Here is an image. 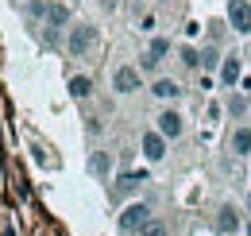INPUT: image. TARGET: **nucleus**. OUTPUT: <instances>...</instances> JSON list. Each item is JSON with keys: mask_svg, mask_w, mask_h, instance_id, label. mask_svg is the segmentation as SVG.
<instances>
[{"mask_svg": "<svg viewBox=\"0 0 251 236\" xmlns=\"http://www.w3.org/2000/svg\"><path fill=\"white\" fill-rule=\"evenodd\" d=\"M240 74H244V66H240V59H236V55H228V59L220 62V86H224V89H236Z\"/></svg>", "mask_w": 251, "mask_h": 236, "instance_id": "nucleus-7", "label": "nucleus"}, {"mask_svg": "<svg viewBox=\"0 0 251 236\" xmlns=\"http://www.w3.org/2000/svg\"><path fill=\"white\" fill-rule=\"evenodd\" d=\"M248 236H251V225H248Z\"/></svg>", "mask_w": 251, "mask_h": 236, "instance_id": "nucleus-21", "label": "nucleus"}, {"mask_svg": "<svg viewBox=\"0 0 251 236\" xmlns=\"http://www.w3.org/2000/svg\"><path fill=\"white\" fill-rule=\"evenodd\" d=\"M151 221H155V217H151V206H147V202H131V206H124V213H120V233L139 236Z\"/></svg>", "mask_w": 251, "mask_h": 236, "instance_id": "nucleus-1", "label": "nucleus"}, {"mask_svg": "<svg viewBox=\"0 0 251 236\" xmlns=\"http://www.w3.org/2000/svg\"><path fill=\"white\" fill-rule=\"evenodd\" d=\"M166 51H170V39H155V43H151V51H147V55H151V59H162V55H166Z\"/></svg>", "mask_w": 251, "mask_h": 236, "instance_id": "nucleus-16", "label": "nucleus"}, {"mask_svg": "<svg viewBox=\"0 0 251 236\" xmlns=\"http://www.w3.org/2000/svg\"><path fill=\"white\" fill-rule=\"evenodd\" d=\"M248 209H251V198H248Z\"/></svg>", "mask_w": 251, "mask_h": 236, "instance_id": "nucleus-20", "label": "nucleus"}, {"mask_svg": "<svg viewBox=\"0 0 251 236\" xmlns=\"http://www.w3.org/2000/svg\"><path fill=\"white\" fill-rule=\"evenodd\" d=\"M139 236H166V225H162V221H151V225H147Z\"/></svg>", "mask_w": 251, "mask_h": 236, "instance_id": "nucleus-18", "label": "nucleus"}, {"mask_svg": "<svg viewBox=\"0 0 251 236\" xmlns=\"http://www.w3.org/2000/svg\"><path fill=\"white\" fill-rule=\"evenodd\" d=\"M155 132L162 136V140H178L182 132H186V117L178 113V109H162L155 117Z\"/></svg>", "mask_w": 251, "mask_h": 236, "instance_id": "nucleus-3", "label": "nucleus"}, {"mask_svg": "<svg viewBox=\"0 0 251 236\" xmlns=\"http://www.w3.org/2000/svg\"><path fill=\"white\" fill-rule=\"evenodd\" d=\"M139 70H147V74H151V70H158V59H151V55H143V59H139Z\"/></svg>", "mask_w": 251, "mask_h": 236, "instance_id": "nucleus-19", "label": "nucleus"}, {"mask_svg": "<svg viewBox=\"0 0 251 236\" xmlns=\"http://www.w3.org/2000/svg\"><path fill=\"white\" fill-rule=\"evenodd\" d=\"M220 62V55H217V47H201V66H205V70H213V66H217Z\"/></svg>", "mask_w": 251, "mask_h": 236, "instance_id": "nucleus-15", "label": "nucleus"}, {"mask_svg": "<svg viewBox=\"0 0 251 236\" xmlns=\"http://www.w3.org/2000/svg\"><path fill=\"white\" fill-rule=\"evenodd\" d=\"M66 51H70L74 59L93 55V51H97V28H93V24H77V28H70V35H66Z\"/></svg>", "mask_w": 251, "mask_h": 236, "instance_id": "nucleus-2", "label": "nucleus"}, {"mask_svg": "<svg viewBox=\"0 0 251 236\" xmlns=\"http://www.w3.org/2000/svg\"><path fill=\"white\" fill-rule=\"evenodd\" d=\"M89 175L100 178V182H108V175H112V155H108V151H93V155H89Z\"/></svg>", "mask_w": 251, "mask_h": 236, "instance_id": "nucleus-8", "label": "nucleus"}, {"mask_svg": "<svg viewBox=\"0 0 251 236\" xmlns=\"http://www.w3.org/2000/svg\"><path fill=\"white\" fill-rule=\"evenodd\" d=\"M228 24L240 35H251V0H228Z\"/></svg>", "mask_w": 251, "mask_h": 236, "instance_id": "nucleus-4", "label": "nucleus"}, {"mask_svg": "<svg viewBox=\"0 0 251 236\" xmlns=\"http://www.w3.org/2000/svg\"><path fill=\"white\" fill-rule=\"evenodd\" d=\"M151 93H155L158 101H178V97H182L186 89L178 86L174 78H155V86H151Z\"/></svg>", "mask_w": 251, "mask_h": 236, "instance_id": "nucleus-9", "label": "nucleus"}, {"mask_svg": "<svg viewBox=\"0 0 251 236\" xmlns=\"http://www.w3.org/2000/svg\"><path fill=\"white\" fill-rule=\"evenodd\" d=\"M47 24L50 28H74L70 24V8L66 4H47Z\"/></svg>", "mask_w": 251, "mask_h": 236, "instance_id": "nucleus-13", "label": "nucleus"}, {"mask_svg": "<svg viewBox=\"0 0 251 236\" xmlns=\"http://www.w3.org/2000/svg\"><path fill=\"white\" fill-rule=\"evenodd\" d=\"M112 89L116 93H135V89H143V78H139V66H116V74H112Z\"/></svg>", "mask_w": 251, "mask_h": 236, "instance_id": "nucleus-5", "label": "nucleus"}, {"mask_svg": "<svg viewBox=\"0 0 251 236\" xmlns=\"http://www.w3.org/2000/svg\"><path fill=\"white\" fill-rule=\"evenodd\" d=\"M182 66L197 70V66H201V51H193V47H182Z\"/></svg>", "mask_w": 251, "mask_h": 236, "instance_id": "nucleus-14", "label": "nucleus"}, {"mask_svg": "<svg viewBox=\"0 0 251 236\" xmlns=\"http://www.w3.org/2000/svg\"><path fill=\"white\" fill-rule=\"evenodd\" d=\"M228 113H232V117H244V113H248V101H244V97H232V101H228Z\"/></svg>", "mask_w": 251, "mask_h": 236, "instance_id": "nucleus-17", "label": "nucleus"}, {"mask_svg": "<svg viewBox=\"0 0 251 236\" xmlns=\"http://www.w3.org/2000/svg\"><path fill=\"white\" fill-rule=\"evenodd\" d=\"M143 155H147L151 163H162V159H166V140H162L158 132H143Z\"/></svg>", "mask_w": 251, "mask_h": 236, "instance_id": "nucleus-6", "label": "nucleus"}, {"mask_svg": "<svg viewBox=\"0 0 251 236\" xmlns=\"http://www.w3.org/2000/svg\"><path fill=\"white\" fill-rule=\"evenodd\" d=\"M70 97H74V101H89V97H93V78H89V74H74V78H70Z\"/></svg>", "mask_w": 251, "mask_h": 236, "instance_id": "nucleus-11", "label": "nucleus"}, {"mask_svg": "<svg viewBox=\"0 0 251 236\" xmlns=\"http://www.w3.org/2000/svg\"><path fill=\"white\" fill-rule=\"evenodd\" d=\"M228 148H232V155H251V128L248 124H240V128L232 132V144H228Z\"/></svg>", "mask_w": 251, "mask_h": 236, "instance_id": "nucleus-12", "label": "nucleus"}, {"mask_svg": "<svg viewBox=\"0 0 251 236\" xmlns=\"http://www.w3.org/2000/svg\"><path fill=\"white\" fill-rule=\"evenodd\" d=\"M217 233H240V213H236V209L232 206H220L217 209Z\"/></svg>", "mask_w": 251, "mask_h": 236, "instance_id": "nucleus-10", "label": "nucleus"}]
</instances>
